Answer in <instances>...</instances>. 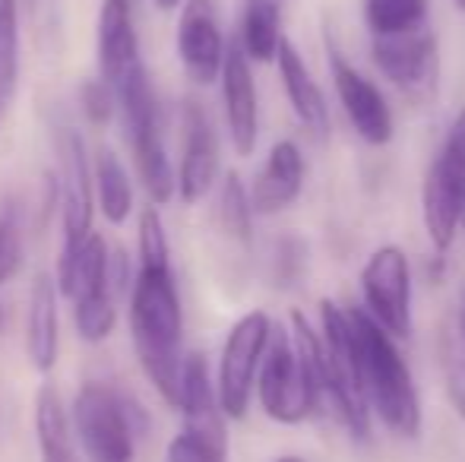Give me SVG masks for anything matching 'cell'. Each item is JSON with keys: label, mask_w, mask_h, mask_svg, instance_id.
I'll use <instances>...</instances> for the list:
<instances>
[{"label": "cell", "mask_w": 465, "mask_h": 462, "mask_svg": "<svg viewBox=\"0 0 465 462\" xmlns=\"http://www.w3.org/2000/svg\"><path fill=\"white\" fill-rule=\"evenodd\" d=\"M130 298V339L146 380L162 402L178 408L184 364V308L172 266H136Z\"/></svg>", "instance_id": "6da1fadb"}, {"label": "cell", "mask_w": 465, "mask_h": 462, "mask_svg": "<svg viewBox=\"0 0 465 462\" xmlns=\"http://www.w3.org/2000/svg\"><path fill=\"white\" fill-rule=\"evenodd\" d=\"M351 323L358 351V370H361V389L368 408L396 437H418L421 434V402H418L415 383H411L409 364L402 361L392 336L368 317L364 308H345Z\"/></svg>", "instance_id": "7a4b0ae2"}, {"label": "cell", "mask_w": 465, "mask_h": 462, "mask_svg": "<svg viewBox=\"0 0 465 462\" xmlns=\"http://www.w3.org/2000/svg\"><path fill=\"white\" fill-rule=\"evenodd\" d=\"M83 462H134L136 440L146 437L149 415L127 389L86 380L67 408Z\"/></svg>", "instance_id": "3957f363"}, {"label": "cell", "mask_w": 465, "mask_h": 462, "mask_svg": "<svg viewBox=\"0 0 465 462\" xmlns=\"http://www.w3.org/2000/svg\"><path fill=\"white\" fill-rule=\"evenodd\" d=\"M320 342L326 355V377H330V415H336L355 440H364L371 408L361 389L355 336H351L345 308H339L330 298L320 301Z\"/></svg>", "instance_id": "277c9868"}, {"label": "cell", "mask_w": 465, "mask_h": 462, "mask_svg": "<svg viewBox=\"0 0 465 462\" xmlns=\"http://www.w3.org/2000/svg\"><path fill=\"white\" fill-rule=\"evenodd\" d=\"M424 229H428L430 247L437 253H447L460 231V219L465 210V105L456 114L440 152L424 181L421 193Z\"/></svg>", "instance_id": "5b68a950"}, {"label": "cell", "mask_w": 465, "mask_h": 462, "mask_svg": "<svg viewBox=\"0 0 465 462\" xmlns=\"http://www.w3.org/2000/svg\"><path fill=\"white\" fill-rule=\"evenodd\" d=\"M371 57L377 70L415 105H430L440 86V51L428 23L396 35H373Z\"/></svg>", "instance_id": "8992f818"}, {"label": "cell", "mask_w": 465, "mask_h": 462, "mask_svg": "<svg viewBox=\"0 0 465 462\" xmlns=\"http://www.w3.org/2000/svg\"><path fill=\"white\" fill-rule=\"evenodd\" d=\"M272 320L266 310H251L244 314L225 336V346L219 355V374L215 380V396H219V408L228 421H241L251 408L253 380H257L260 358L266 351Z\"/></svg>", "instance_id": "52a82bcc"}, {"label": "cell", "mask_w": 465, "mask_h": 462, "mask_svg": "<svg viewBox=\"0 0 465 462\" xmlns=\"http://www.w3.org/2000/svg\"><path fill=\"white\" fill-rule=\"evenodd\" d=\"M253 393H257L266 418L279 421V425H301L307 415H313L311 387H307L298 351L292 346V333L276 323H272L266 351L260 358Z\"/></svg>", "instance_id": "ba28073f"}, {"label": "cell", "mask_w": 465, "mask_h": 462, "mask_svg": "<svg viewBox=\"0 0 465 462\" xmlns=\"http://www.w3.org/2000/svg\"><path fill=\"white\" fill-rule=\"evenodd\" d=\"M364 310L377 327L396 339L411 336V266L402 247L383 244L361 270Z\"/></svg>", "instance_id": "9c48e42d"}, {"label": "cell", "mask_w": 465, "mask_h": 462, "mask_svg": "<svg viewBox=\"0 0 465 462\" xmlns=\"http://www.w3.org/2000/svg\"><path fill=\"white\" fill-rule=\"evenodd\" d=\"M57 203H61L64 244L76 247L95 222V191H93V155L76 127H57Z\"/></svg>", "instance_id": "30bf717a"}, {"label": "cell", "mask_w": 465, "mask_h": 462, "mask_svg": "<svg viewBox=\"0 0 465 462\" xmlns=\"http://www.w3.org/2000/svg\"><path fill=\"white\" fill-rule=\"evenodd\" d=\"M181 127H184V143H181V165L174 168L178 174V197L181 203L193 206L206 200L215 191L222 174V146L219 130L213 117L200 102H184L181 108Z\"/></svg>", "instance_id": "8fae6325"}, {"label": "cell", "mask_w": 465, "mask_h": 462, "mask_svg": "<svg viewBox=\"0 0 465 462\" xmlns=\"http://www.w3.org/2000/svg\"><path fill=\"white\" fill-rule=\"evenodd\" d=\"M174 51H178V64L190 83H196V86L219 83L228 42L222 32L215 0H184L181 4Z\"/></svg>", "instance_id": "7c38bea8"}, {"label": "cell", "mask_w": 465, "mask_h": 462, "mask_svg": "<svg viewBox=\"0 0 465 462\" xmlns=\"http://www.w3.org/2000/svg\"><path fill=\"white\" fill-rule=\"evenodd\" d=\"M222 112H225V127L232 149L238 155H253L260 143V99H257V80H253L251 61L238 42L228 44L225 64H222Z\"/></svg>", "instance_id": "4fadbf2b"}, {"label": "cell", "mask_w": 465, "mask_h": 462, "mask_svg": "<svg viewBox=\"0 0 465 462\" xmlns=\"http://www.w3.org/2000/svg\"><path fill=\"white\" fill-rule=\"evenodd\" d=\"M330 67L339 105H342L349 123L355 127V133L364 143H371V146H386L392 140V112L386 105L383 93L373 86L361 70L351 67L336 48H330Z\"/></svg>", "instance_id": "5bb4252c"}, {"label": "cell", "mask_w": 465, "mask_h": 462, "mask_svg": "<svg viewBox=\"0 0 465 462\" xmlns=\"http://www.w3.org/2000/svg\"><path fill=\"white\" fill-rule=\"evenodd\" d=\"M95 64L98 80L114 86L140 67V32L134 0H102L95 16Z\"/></svg>", "instance_id": "9a60e30c"}, {"label": "cell", "mask_w": 465, "mask_h": 462, "mask_svg": "<svg viewBox=\"0 0 465 462\" xmlns=\"http://www.w3.org/2000/svg\"><path fill=\"white\" fill-rule=\"evenodd\" d=\"M178 412L184 418V431L228 447V428H225L228 418L219 408L215 380L209 374V364L200 351H190V355H184V364H181Z\"/></svg>", "instance_id": "2e32d148"}, {"label": "cell", "mask_w": 465, "mask_h": 462, "mask_svg": "<svg viewBox=\"0 0 465 462\" xmlns=\"http://www.w3.org/2000/svg\"><path fill=\"white\" fill-rule=\"evenodd\" d=\"M25 361L38 374H51L61 358V291L51 276H35L25 304Z\"/></svg>", "instance_id": "e0dca14e"}, {"label": "cell", "mask_w": 465, "mask_h": 462, "mask_svg": "<svg viewBox=\"0 0 465 462\" xmlns=\"http://www.w3.org/2000/svg\"><path fill=\"white\" fill-rule=\"evenodd\" d=\"M304 155H301L298 143L294 140H279L270 149L263 168L253 178L251 193V206L253 216H276L285 212L288 206L298 203L301 191H304Z\"/></svg>", "instance_id": "ac0fdd59"}, {"label": "cell", "mask_w": 465, "mask_h": 462, "mask_svg": "<svg viewBox=\"0 0 465 462\" xmlns=\"http://www.w3.org/2000/svg\"><path fill=\"white\" fill-rule=\"evenodd\" d=\"M111 247L98 231L86 234L76 247H61L57 257V291L61 298H70V304L80 298L98 295V291H114L111 289Z\"/></svg>", "instance_id": "d6986e66"}, {"label": "cell", "mask_w": 465, "mask_h": 462, "mask_svg": "<svg viewBox=\"0 0 465 462\" xmlns=\"http://www.w3.org/2000/svg\"><path fill=\"white\" fill-rule=\"evenodd\" d=\"M276 64H279V76L282 86H285L288 105H292L294 117L304 123V130H311L317 140H326L330 136V108H326V99L320 93L317 80H313L311 67L304 64L301 51L294 48L288 38H282L279 51H276Z\"/></svg>", "instance_id": "ffe728a7"}, {"label": "cell", "mask_w": 465, "mask_h": 462, "mask_svg": "<svg viewBox=\"0 0 465 462\" xmlns=\"http://www.w3.org/2000/svg\"><path fill=\"white\" fill-rule=\"evenodd\" d=\"M127 146L134 155V172L140 187L146 191L149 203L165 206L178 197V174H174V162L168 155L165 133H162V123L153 127H143L136 133H127Z\"/></svg>", "instance_id": "44dd1931"}, {"label": "cell", "mask_w": 465, "mask_h": 462, "mask_svg": "<svg viewBox=\"0 0 465 462\" xmlns=\"http://www.w3.org/2000/svg\"><path fill=\"white\" fill-rule=\"evenodd\" d=\"M35 447L38 462H83L67 406L54 383H42L35 393Z\"/></svg>", "instance_id": "7402d4cb"}, {"label": "cell", "mask_w": 465, "mask_h": 462, "mask_svg": "<svg viewBox=\"0 0 465 462\" xmlns=\"http://www.w3.org/2000/svg\"><path fill=\"white\" fill-rule=\"evenodd\" d=\"M93 191H95V210L104 216L108 225H127L136 212V191L127 165L114 149L102 146L93 159Z\"/></svg>", "instance_id": "603a6c76"}, {"label": "cell", "mask_w": 465, "mask_h": 462, "mask_svg": "<svg viewBox=\"0 0 465 462\" xmlns=\"http://www.w3.org/2000/svg\"><path fill=\"white\" fill-rule=\"evenodd\" d=\"M282 0H247L241 16L238 48L251 64L276 61L282 44Z\"/></svg>", "instance_id": "cb8c5ba5"}, {"label": "cell", "mask_w": 465, "mask_h": 462, "mask_svg": "<svg viewBox=\"0 0 465 462\" xmlns=\"http://www.w3.org/2000/svg\"><path fill=\"white\" fill-rule=\"evenodd\" d=\"M215 219L219 229L238 244H251L253 238V206L244 181L238 172H228L219 184V200H215Z\"/></svg>", "instance_id": "d4e9b609"}, {"label": "cell", "mask_w": 465, "mask_h": 462, "mask_svg": "<svg viewBox=\"0 0 465 462\" xmlns=\"http://www.w3.org/2000/svg\"><path fill=\"white\" fill-rule=\"evenodd\" d=\"M117 295L114 291H98V295L74 301V329L86 346H102L117 329Z\"/></svg>", "instance_id": "484cf974"}, {"label": "cell", "mask_w": 465, "mask_h": 462, "mask_svg": "<svg viewBox=\"0 0 465 462\" xmlns=\"http://www.w3.org/2000/svg\"><path fill=\"white\" fill-rule=\"evenodd\" d=\"M364 23L373 35H396L428 23V0H364Z\"/></svg>", "instance_id": "4316f807"}, {"label": "cell", "mask_w": 465, "mask_h": 462, "mask_svg": "<svg viewBox=\"0 0 465 462\" xmlns=\"http://www.w3.org/2000/svg\"><path fill=\"white\" fill-rule=\"evenodd\" d=\"M19 83V0H0V99L10 102Z\"/></svg>", "instance_id": "83f0119b"}, {"label": "cell", "mask_w": 465, "mask_h": 462, "mask_svg": "<svg viewBox=\"0 0 465 462\" xmlns=\"http://www.w3.org/2000/svg\"><path fill=\"white\" fill-rule=\"evenodd\" d=\"M136 266H172V244H168L165 219L159 206H143L136 216Z\"/></svg>", "instance_id": "f1b7e54d"}, {"label": "cell", "mask_w": 465, "mask_h": 462, "mask_svg": "<svg viewBox=\"0 0 465 462\" xmlns=\"http://www.w3.org/2000/svg\"><path fill=\"white\" fill-rule=\"evenodd\" d=\"M23 263H25L23 222H19L16 210H4L0 212V289L19 276Z\"/></svg>", "instance_id": "f546056e"}, {"label": "cell", "mask_w": 465, "mask_h": 462, "mask_svg": "<svg viewBox=\"0 0 465 462\" xmlns=\"http://www.w3.org/2000/svg\"><path fill=\"white\" fill-rule=\"evenodd\" d=\"M165 462H228V447L181 428L165 447Z\"/></svg>", "instance_id": "4dcf8cb0"}, {"label": "cell", "mask_w": 465, "mask_h": 462, "mask_svg": "<svg viewBox=\"0 0 465 462\" xmlns=\"http://www.w3.org/2000/svg\"><path fill=\"white\" fill-rule=\"evenodd\" d=\"M76 102H80V112L86 117L89 127H108L111 121H114L117 108H114V93H111L108 83H102L95 76V80H86L80 83V89H76Z\"/></svg>", "instance_id": "1f68e13d"}, {"label": "cell", "mask_w": 465, "mask_h": 462, "mask_svg": "<svg viewBox=\"0 0 465 462\" xmlns=\"http://www.w3.org/2000/svg\"><path fill=\"white\" fill-rule=\"evenodd\" d=\"M443 374H447V389L456 412L465 421V339L460 329L443 336Z\"/></svg>", "instance_id": "d6a6232c"}, {"label": "cell", "mask_w": 465, "mask_h": 462, "mask_svg": "<svg viewBox=\"0 0 465 462\" xmlns=\"http://www.w3.org/2000/svg\"><path fill=\"white\" fill-rule=\"evenodd\" d=\"M301 270H304V247L298 238H285L276 244V257H272V276L279 285H298Z\"/></svg>", "instance_id": "836d02e7"}, {"label": "cell", "mask_w": 465, "mask_h": 462, "mask_svg": "<svg viewBox=\"0 0 465 462\" xmlns=\"http://www.w3.org/2000/svg\"><path fill=\"white\" fill-rule=\"evenodd\" d=\"M51 4H54V0H29V6H32V13H35L38 19H48L45 16V13L51 10Z\"/></svg>", "instance_id": "e575fe53"}, {"label": "cell", "mask_w": 465, "mask_h": 462, "mask_svg": "<svg viewBox=\"0 0 465 462\" xmlns=\"http://www.w3.org/2000/svg\"><path fill=\"white\" fill-rule=\"evenodd\" d=\"M456 329H460V336L465 339V289L460 295V310H456Z\"/></svg>", "instance_id": "d590c367"}, {"label": "cell", "mask_w": 465, "mask_h": 462, "mask_svg": "<svg viewBox=\"0 0 465 462\" xmlns=\"http://www.w3.org/2000/svg\"><path fill=\"white\" fill-rule=\"evenodd\" d=\"M155 6H159L162 13H174V10H181V4H184V0H153Z\"/></svg>", "instance_id": "8d00e7d4"}, {"label": "cell", "mask_w": 465, "mask_h": 462, "mask_svg": "<svg viewBox=\"0 0 465 462\" xmlns=\"http://www.w3.org/2000/svg\"><path fill=\"white\" fill-rule=\"evenodd\" d=\"M272 462H304L301 457H279V459H272Z\"/></svg>", "instance_id": "74e56055"}, {"label": "cell", "mask_w": 465, "mask_h": 462, "mask_svg": "<svg viewBox=\"0 0 465 462\" xmlns=\"http://www.w3.org/2000/svg\"><path fill=\"white\" fill-rule=\"evenodd\" d=\"M453 4L460 6V10H465V0H453Z\"/></svg>", "instance_id": "f35d334b"}, {"label": "cell", "mask_w": 465, "mask_h": 462, "mask_svg": "<svg viewBox=\"0 0 465 462\" xmlns=\"http://www.w3.org/2000/svg\"><path fill=\"white\" fill-rule=\"evenodd\" d=\"M460 229L465 231V210H462V219H460Z\"/></svg>", "instance_id": "ab89813d"}, {"label": "cell", "mask_w": 465, "mask_h": 462, "mask_svg": "<svg viewBox=\"0 0 465 462\" xmlns=\"http://www.w3.org/2000/svg\"><path fill=\"white\" fill-rule=\"evenodd\" d=\"M0 327H4V308H0Z\"/></svg>", "instance_id": "60d3db41"}]
</instances>
